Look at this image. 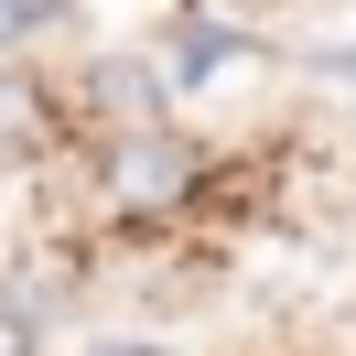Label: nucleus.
I'll return each mask as SVG.
<instances>
[{"label":"nucleus","instance_id":"obj_4","mask_svg":"<svg viewBox=\"0 0 356 356\" xmlns=\"http://www.w3.org/2000/svg\"><path fill=\"white\" fill-rule=\"evenodd\" d=\"M44 22V0H0V44H11V33H33Z\"/></svg>","mask_w":356,"mask_h":356},{"label":"nucleus","instance_id":"obj_2","mask_svg":"<svg viewBox=\"0 0 356 356\" xmlns=\"http://www.w3.org/2000/svg\"><path fill=\"white\" fill-rule=\"evenodd\" d=\"M248 65H259V44H248V33H184V44H173V87H238V76Z\"/></svg>","mask_w":356,"mask_h":356},{"label":"nucleus","instance_id":"obj_1","mask_svg":"<svg viewBox=\"0 0 356 356\" xmlns=\"http://www.w3.org/2000/svg\"><path fill=\"white\" fill-rule=\"evenodd\" d=\"M195 184H205V152L173 140V130H130L108 152V205H119V216H173Z\"/></svg>","mask_w":356,"mask_h":356},{"label":"nucleus","instance_id":"obj_3","mask_svg":"<svg viewBox=\"0 0 356 356\" xmlns=\"http://www.w3.org/2000/svg\"><path fill=\"white\" fill-rule=\"evenodd\" d=\"M33 130H44V97H33V87H22V76H0V162L22 152V140H33Z\"/></svg>","mask_w":356,"mask_h":356},{"label":"nucleus","instance_id":"obj_5","mask_svg":"<svg viewBox=\"0 0 356 356\" xmlns=\"http://www.w3.org/2000/svg\"><path fill=\"white\" fill-rule=\"evenodd\" d=\"M0 356H33V334H22V324H11V313H0Z\"/></svg>","mask_w":356,"mask_h":356}]
</instances>
